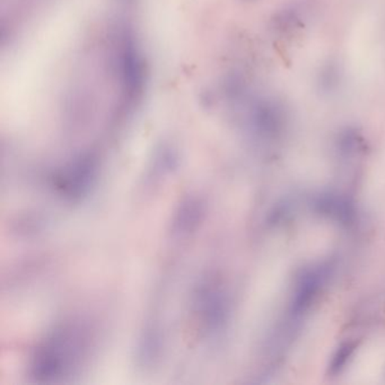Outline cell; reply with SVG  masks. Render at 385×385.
<instances>
[{
  "instance_id": "7a4b0ae2",
  "label": "cell",
  "mask_w": 385,
  "mask_h": 385,
  "mask_svg": "<svg viewBox=\"0 0 385 385\" xmlns=\"http://www.w3.org/2000/svg\"><path fill=\"white\" fill-rule=\"evenodd\" d=\"M322 273H310L306 275L300 285L297 292H296L295 301H294V311L302 312L310 305L317 290L320 285L322 284Z\"/></svg>"
},
{
  "instance_id": "3957f363",
  "label": "cell",
  "mask_w": 385,
  "mask_h": 385,
  "mask_svg": "<svg viewBox=\"0 0 385 385\" xmlns=\"http://www.w3.org/2000/svg\"><path fill=\"white\" fill-rule=\"evenodd\" d=\"M352 352H354V346L352 344H346L339 348L338 352L334 355V361L331 364V369L334 373L340 371L346 365L348 358L352 356Z\"/></svg>"
},
{
  "instance_id": "6da1fadb",
  "label": "cell",
  "mask_w": 385,
  "mask_h": 385,
  "mask_svg": "<svg viewBox=\"0 0 385 385\" xmlns=\"http://www.w3.org/2000/svg\"><path fill=\"white\" fill-rule=\"evenodd\" d=\"M80 336L73 329H61L56 332L49 342L38 350L34 359V371L38 377H53L65 373L68 369L71 358L80 350Z\"/></svg>"
}]
</instances>
